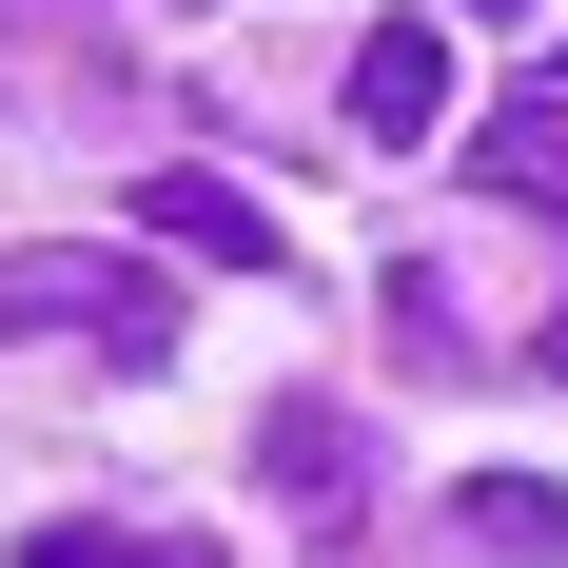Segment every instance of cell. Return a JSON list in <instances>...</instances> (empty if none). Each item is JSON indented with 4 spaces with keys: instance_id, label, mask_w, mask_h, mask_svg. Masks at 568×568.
Instances as JSON below:
<instances>
[{
    "instance_id": "cell-7",
    "label": "cell",
    "mask_w": 568,
    "mask_h": 568,
    "mask_svg": "<svg viewBox=\"0 0 568 568\" xmlns=\"http://www.w3.org/2000/svg\"><path fill=\"white\" fill-rule=\"evenodd\" d=\"M20 568H216V549H196V529H99V510H79V529H40Z\"/></svg>"
},
{
    "instance_id": "cell-2",
    "label": "cell",
    "mask_w": 568,
    "mask_h": 568,
    "mask_svg": "<svg viewBox=\"0 0 568 568\" xmlns=\"http://www.w3.org/2000/svg\"><path fill=\"white\" fill-rule=\"evenodd\" d=\"M353 138H373V158L452 138V40H432V20H373V40H353Z\"/></svg>"
},
{
    "instance_id": "cell-6",
    "label": "cell",
    "mask_w": 568,
    "mask_h": 568,
    "mask_svg": "<svg viewBox=\"0 0 568 568\" xmlns=\"http://www.w3.org/2000/svg\"><path fill=\"white\" fill-rule=\"evenodd\" d=\"M470 549H510V568H568V490H549V470H470Z\"/></svg>"
},
{
    "instance_id": "cell-5",
    "label": "cell",
    "mask_w": 568,
    "mask_h": 568,
    "mask_svg": "<svg viewBox=\"0 0 568 568\" xmlns=\"http://www.w3.org/2000/svg\"><path fill=\"white\" fill-rule=\"evenodd\" d=\"M470 158H490V196H529V216H568V79H529V99L490 118Z\"/></svg>"
},
{
    "instance_id": "cell-3",
    "label": "cell",
    "mask_w": 568,
    "mask_h": 568,
    "mask_svg": "<svg viewBox=\"0 0 568 568\" xmlns=\"http://www.w3.org/2000/svg\"><path fill=\"white\" fill-rule=\"evenodd\" d=\"M255 470L294 490V529H353V490H373V470H353V412H334V393H275V412H255Z\"/></svg>"
},
{
    "instance_id": "cell-9",
    "label": "cell",
    "mask_w": 568,
    "mask_h": 568,
    "mask_svg": "<svg viewBox=\"0 0 568 568\" xmlns=\"http://www.w3.org/2000/svg\"><path fill=\"white\" fill-rule=\"evenodd\" d=\"M470 20H529V0H470Z\"/></svg>"
},
{
    "instance_id": "cell-8",
    "label": "cell",
    "mask_w": 568,
    "mask_h": 568,
    "mask_svg": "<svg viewBox=\"0 0 568 568\" xmlns=\"http://www.w3.org/2000/svg\"><path fill=\"white\" fill-rule=\"evenodd\" d=\"M529 353H549V393H568V314H549V334H529Z\"/></svg>"
},
{
    "instance_id": "cell-4",
    "label": "cell",
    "mask_w": 568,
    "mask_h": 568,
    "mask_svg": "<svg viewBox=\"0 0 568 568\" xmlns=\"http://www.w3.org/2000/svg\"><path fill=\"white\" fill-rule=\"evenodd\" d=\"M138 235H176V255H216V275H294L275 196H235V176H158V196H138Z\"/></svg>"
},
{
    "instance_id": "cell-1",
    "label": "cell",
    "mask_w": 568,
    "mask_h": 568,
    "mask_svg": "<svg viewBox=\"0 0 568 568\" xmlns=\"http://www.w3.org/2000/svg\"><path fill=\"white\" fill-rule=\"evenodd\" d=\"M0 334H99V353H158V275L138 255H0Z\"/></svg>"
}]
</instances>
